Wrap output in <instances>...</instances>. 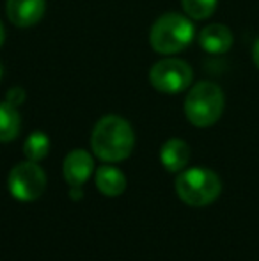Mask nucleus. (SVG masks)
<instances>
[{"instance_id": "obj_9", "label": "nucleus", "mask_w": 259, "mask_h": 261, "mask_svg": "<svg viewBox=\"0 0 259 261\" xmlns=\"http://www.w3.org/2000/svg\"><path fill=\"white\" fill-rule=\"evenodd\" d=\"M233 32L227 25L222 23H211L206 25L203 31L199 32V45L204 52L211 55H222L229 52L233 46Z\"/></svg>"}, {"instance_id": "obj_8", "label": "nucleus", "mask_w": 259, "mask_h": 261, "mask_svg": "<svg viewBox=\"0 0 259 261\" xmlns=\"http://www.w3.org/2000/svg\"><path fill=\"white\" fill-rule=\"evenodd\" d=\"M94 171V160L83 149H73L68 153L63 164L64 179L71 187H82Z\"/></svg>"}, {"instance_id": "obj_18", "label": "nucleus", "mask_w": 259, "mask_h": 261, "mask_svg": "<svg viewBox=\"0 0 259 261\" xmlns=\"http://www.w3.org/2000/svg\"><path fill=\"white\" fill-rule=\"evenodd\" d=\"M4 41H6V29H4V23L0 21V48H2Z\"/></svg>"}, {"instance_id": "obj_15", "label": "nucleus", "mask_w": 259, "mask_h": 261, "mask_svg": "<svg viewBox=\"0 0 259 261\" xmlns=\"http://www.w3.org/2000/svg\"><path fill=\"white\" fill-rule=\"evenodd\" d=\"M6 101L13 103L14 107L21 105L25 101V91L21 87H13V89L7 91V96H6Z\"/></svg>"}, {"instance_id": "obj_6", "label": "nucleus", "mask_w": 259, "mask_h": 261, "mask_svg": "<svg viewBox=\"0 0 259 261\" xmlns=\"http://www.w3.org/2000/svg\"><path fill=\"white\" fill-rule=\"evenodd\" d=\"M7 187L11 196L18 201H36L46 189V174L38 162H20L11 169Z\"/></svg>"}, {"instance_id": "obj_13", "label": "nucleus", "mask_w": 259, "mask_h": 261, "mask_svg": "<svg viewBox=\"0 0 259 261\" xmlns=\"http://www.w3.org/2000/svg\"><path fill=\"white\" fill-rule=\"evenodd\" d=\"M50 151V139L45 132H32L23 144V153L27 160L41 162Z\"/></svg>"}, {"instance_id": "obj_2", "label": "nucleus", "mask_w": 259, "mask_h": 261, "mask_svg": "<svg viewBox=\"0 0 259 261\" xmlns=\"http://www.w3.org/2000/svg\"><path fill=\"white\" fill-rule=\"evenodd\" d=\"M195 38L192 18L180 13H165L153 23L149 32V45L155 52L172 55L183 52Z\"/></svg>"}, {"instance_id": "obj_3", "label": "nucleus", "mask_w": 259, "mask_h": 261, "mask_svg": "<svg viewBox=\"0 0 259 261\" xmlns=\"http://www.w3.org/2000/svg\"><path fill=\"white\" fill-rule=\"evenodd\" d=\"M225 96L218 84L200 80L185 98V116L197 128L213 126L224 114Z\"/></svg>"}, {"instance_id": "obj_17", "label": "nucleus", "mask_w": 259, "mask_h": 261, "mask_svg": "<svg viewBox=\"0 0 259 261\" xmlns=\"http://www.w3.org/2000/svg\"><path fill=\"white\" fill-rule=\"evenodd\" d=\"M71 197H73V199H80V197H82V190H80V187H73V189H71Z\"/></svg>"}, {"instance_id": "obj_10", "label": "nucleus", "mask_w": 259, "mask_h": 261, "mask_svg": "<svg viewBox=\"0 0 259 261\" xmlns=\"http://www.w3.org/2000/svg\"><path fill=\"white\" fill-rule=\"evenodd\" d=\"M162 165L169 172H180L190 160V146L181 139H169L160 149Z\"/></svg>"}, {"instance_id": "obj_4", "label": "nucleus", "mask_w": 259, "mask_h": 261, "mask_svg": "<svg viewBox=\"0 0 259 261\" xmlns=\"http://www.w3.org/2000/svg\"><path fill=\"white\" fill-rule=\"evenodd\" d=\"M222 183L213 171L204 167H194L183 171L176 179V192L188 206H208L220 196Z\"/></svg>"}, {"instance_id": "obj_5", "label": "nucleus", "mask_w": 259, "mask_h": 261, "mask_svg": "<svg viewBox=\"0 0 259 261\" xmlns=\"http://www.w3.org/2000/svg\"><path fill=\"white\" fill-rule=\"evenodd\" d=\"M194 80V69L181 59H162L149 69V82L156 91L178 94L187 91Z\"/></svg>"}, {"instance_id": "obj_12", "label": "nucleus", "mask_w": 259, "mask_h": 261, "mask_svg": "<svg viewBox=\"0 0 259 261\" xmlns=\"http://www.w3.org/2000/svg\"><path fill=\"white\" fill-rule=\"evenodd\" d=\"M21 130V117L18 107L9 101H0V142H11Z\"/></svg>"}, {"instance_id": "obj_11", "label": "nucleus", "mask_w": 259, "mask_h": 261, "mask_svg": "<svg viewBox=\"0 0 259 261\" xmlns=\"http://www.w3.org/2000/svg\"><path fill=\"white\" fill-rule=\"evenodd\" d=\"M96 187L103 196L118 197L126 189V176L112 165H101L96 172Z\"/></svg>"}, {"instance_id": "obj_14", "label": "nucleus", "mask_w": 259, "mask_h": 261, "mask_svg": "<svg viewBox=\"0 0 259 261\" xmlns=\"http://www.w3.org/2000/svg\"><path fill=\"white\" fill-rule=\"evenodd\" d=\"M183 11L192 20H206L215 13L218 0H181Z\"/></svg>"}, {"instance_id": "obj_7", "label": "nucleus", "mask_w": 259, "mask_h": 261, "mask_svg": "<svg viewBox=\"0 0 259 261\" xmlns=\"http://www.w3.org/2000/svg\"><path fill=\"white\" fill-rule=\"evenodd\" d=\"M46 0H7L6 13L13 25L27 29L36 25L43 18Z\"/></svg>"}, {"instance_id": "obj_1", "label": "nucleus", "mask_w": 259, "mask_h": 261, "mask_svg": "<svg viewBox=\"0 0 259 261\" xmlns=\"http://www.w3.org/2000/svg\"><path fill=\"white\" fill-rule=\"evenodd\" d=\"M135 146L133 128L121 116H105L94 124L91 135V148L103 162H123Z\"/></svg>"}, {"instance_id": "obj_16", "label": "nucleus", "mask_w": 259, "mask_h": 261, "mask_svg": "<svg viewBox=\"0 0 259 261\" xmlns=\"http://www.w3.org/2000/svg\"><path fill=\"white\" fill-rule=\"evenodd\" d=\"M252 61H254V64H256V68L259 69V38H257V41L254 43V48H252Z\"/></svg>"}, {"instance_id": "obj_19", "label": "nucleus", "mask_w": 259, "mask_h": 261, "mask_svg": "<svg viewBox=\"0 0 259 261\" xmlns=\"http://www.w3.org/2000/svg\"><path fill=\"white\" fill-rule=\"evenodd\" d=\"M2 75H4V66L0 64V79H2Z\"/></svg>"}]
</instances>
